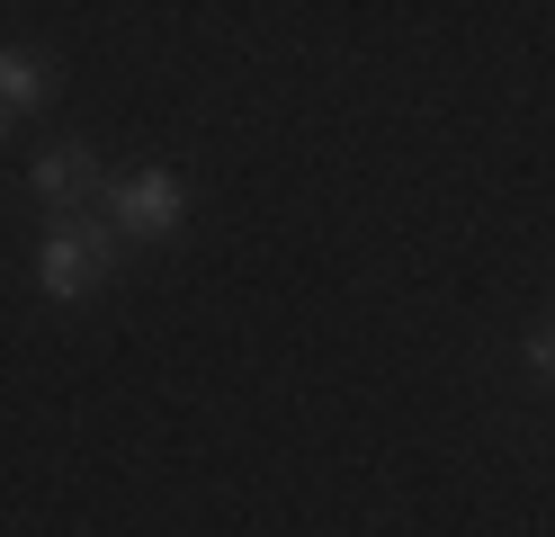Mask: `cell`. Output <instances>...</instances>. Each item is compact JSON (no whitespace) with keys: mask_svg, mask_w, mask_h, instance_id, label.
I'll list each match as a JSON object with an SVG mask.
<instances>
[{"mask_svg":"<svg viewBox=\"0 0 555 537\" xmlns=\"http://www.w3.org/2000/svg\"><path fill=\"white\" fill-rule=\"evenodd\" d=\"M108 260H117V233H108V225H81V215H73V225H54V233H46V251H37V286H46L54 305H73V296H90V286L108 278Z\"/></svg>","mask_w":555,"mask_h":537,"instance_id":"obj_1","label":"cell"},{"mask_svg":"<svg viewBox=\"0 0 555 537\" xmlns=\"http://www.w3.org/2000/svg\"><path fill=\"white\" fill-rule=\"evenodd\" d=\"M180 215H189V179H180V170H134L126 189H117V225H126L134 242L180 233Z\"/></svg>","mask_w":555,"mask_h":537,"instance_id":"obj_2","label":"cell"},{"mask_svg":"<svg viewBox=\"0 0 555 537\" xmlns=\"http://www.w3.org/2000/svg\"><path fill=\"white\" fill-rule=\"evenodd\" d=\"M90 189H99L90 143H46V153H37V197H46V206H81Z\"/></svg>","mask_w":555,"mask_h":537,"instance_id":"obj_3","label":"cell"},{"mask_svg":"<svg viewBox=\"0 0 555 537\" xmlns=\"http://www.w3.org/2000/svg\"><path fill=\"white\" fill-rule=\"evenodd\" d=\"M46 99V63L37 54H0V107H37Z\"/></svg>","mask_w":555,"mask_h":537,"instance_id":"obj_4","label":"cell"},{"mask_svg":"<svg viewBox=\"0 0 555 537\" xmlns=\"http://www.w3.org/2000/svg\"><path fill=\"white\" fill-rule=\"evenodd\" d=\"M529 368H538V376H555V322H546V332H529Z\"/></svg>","mask_w":555,"mask_h":537,"instance_id":"obj_5","label":"cell"}]
</instances>
